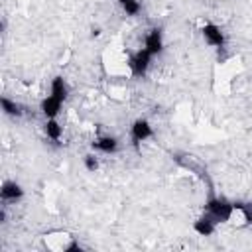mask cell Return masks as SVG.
I'll return each mask as SVG.
<instances>
[{
	"mask_svg": "<svg viewBox=\"0 0 252 252\" xmlns=\"http://www.w3.org/2000/svg\"><path fill=\"white\" fill-rule=\"evenodd\" d=\"M250 226H252V224H250Z\"/></svg>",
	"mask_w": 252,
	"mask_h": 252,
	"instance_id": "15",
	"label": "cell"
},
{
	"mask_svg": "<svg viewBox=\"0 0 252 252\" xmlns=\"http://www.w3.org/2000/svg\"><path fill=\"white\" fill-rule=\"evenodd\" d=\"M69 93H71V89H69V83H67L65 77L55 75L49 81V94H53V96H57L61 100H67L69 98Z\"/></svg>",
	"mask_w": 252,
	"mask_h": 252,
	"instance_id": "12",
	"label": "cell"
},
{
	"mask_svg": "<svg viewBox=\"0 0 252 252\" xmlns=\"http://www.w3.org/2000/svg\"><path fill=\"white\" fill-rule=\"evenodd\" d=\"M116 4L130 18H136L142 12V0H116Z\"/></svg>",
	"mask_w": 252,
	"mask_h": 252,
	"instance_id": "13",
	"label": "cell"
},
{
	"mask_svg": "<svg viewBox=\"0 0 252 252\" xmlns=\"http://www.w3.org/2000/svg\"><path fill=\"white\" fill-rule=\"evenodd\" d=\"M199 32H201V37H203V41L209 45V47H213V49H217V51H224L226 49V33H224V30L219 26V24H215V22H205L201 28H199Z\"/></svg>",
	"mask_w": 252,
	"mask_h": 252,
	"instance_id": "3",
	"label": "cell"
},
{
	"mask_svg": "<svg viewBox=\"0 0 252 252\" xmlns=\"http://www.w3.org/2000/svg\"><path fill=\"white\" fill-rule=\"evenodd\" d=\"M63 104H65V100H61L53 94H45L39 100V112L43 118H57L63 110Z\"/></svg>",
	"mask_w": 252,
	"mask_h": 252,
	"instance_id": "8",
	"label": "cell"
},
{
	"mask_svg": "<svg viewBox=\"0 0 252 252\" xmlns=\"http://www.w3.org/2000/svg\"><path fill=\"white\" fill-rule=\"evenodd\" d=\"M130 140H132V144L138 148V146H142L144 142H148V140H152L154 138V126H152V122L148 120V118H136L132 124H130Z\"/></svg>",
	"mask_w": 252,
	"mask_h": 252,
	"instance_id": "5",
	"label": "cell"
},
{
	"mask_svg": "<svg viewBox=\"0 0 252 252\" xmlns=\"http://www.w3.org/2000/svg\"><path fill=\"white\" fill-rule=\"evenodd\" d=\"M91 150L98 156H114L120 150V140L112 134H96L91 142Z\"/></svg>",
	"mask_w": 252,
	"mask_h": 252,
	"instance_id": "6",
	"label": "cell"
},
{
	"mask_svg": "<svg viewBox=\"0 0 252 252\" xmlns=\"http://www.w3.org/2000/svg\"><path fill=\"white\" fill-rule=\"evenodd\" d=\"M83 167L89 171V173H96L98 169H100V158H98V154L96 152H87L85 156H83Z\"/></svg>",
	"mask_w": 252,
	"mask_h": 252,
	"instance_id": "14",
	"label": "cell"
},
{
	"mask_svg": "<svg viewBox=\"0 0 252 252\" xmlns=\"http://www.w3.org/2000/svg\"><path fill=\"white\" fill-rule=\"evenodd\" d=\"M232 211H234V201L222 195H211L203 205V213L211 217L217 224H228L232 219Z\"/></svg>",
	"mask_w": 252,
	"mask_h": 252,
	"instance_id": "1",
	"label": "cell"
},
{
	"mask_svg": "<svg viewBox=\"0 0 252 252\" xmlns=\"http://www.w3.org/2000/svg\"><path fill=\"white\" fill-rule=\"evenodd\" d=\"M142 47H146L154 57L161 55L165 49V37H163V30L161 28H150L144 33V43Z\"/></svg>",
	"mask_w": 252,
	"mask_h": 252,
	"instance_id": "7",
	"label": "cell"
},
{
	"mask_svg": "<svg viewBox=\"0 0 252 252\" xmlns=\"http://www.w3.org/2000/svg\"><path fill=\"white\" fill-rule=\"evenodd\" d=\"M43 134L51 144H61L63 140V126L59 124L57 118H45L43 122Z\"/></svg>",
	"mask_w": 252,
	"mask_h": 252,
	"instance_id": "11",
	"label": "cell"
},
{
	"mask_svg": "<svg viewBox=\"0 0 252 252\" xmlns=\"http://www.w3.org/2000/svg\"><path fill=\"white\" fill-rule=\"evenodd\" d=\"M0 106H2L4 116H8V118H22V116L26 114V106H24L22 102H18V100L6 96V94L0 98Z\"/></svg>",
	"mask_w": 252,
	"mask_h": 252,
	"instance_id": "10",
	"label": "cell"
},
{
	"mask_svg": "<svg viewBox=\"0 0 252 252\" xmlns=\"http://www.w3.org/2000/svg\"><path fill=\"white\" fill-rule=\"evenodd\" d=\"M26 197V189L20 181L16 179H4L2 185H0V201L2 205H16L20 201H24Z\"/></svg>",
	"mask_w": 252,
	"mask_h": 252,
	"instance_id": "4",
	"label": "cell"
},
{
	"mask_svg": "<svg viewBox=\"0 0 252 252\" xmlns=\"http://www.w3.org/2000/svg\"><path fill=\"white\" fill-rule=\"evenodd\" d=\"M217 222L211 219V217H207L205 213L201 215V217H197L195 220H193V224H191V228H193V232L197 234V236H213L215 232H217Z\"/></svg>",
	"mask_w": 252,
	"mask_h": 252,
	"instance_id": "9",
	"label": "cell"
},
{
	"mask_svg": "<svg viewBox=\"0 0 252 252\" xmlns=\"http://www.w3.org/2000/svg\"><path fill=\"white\" fill-rule=\"evenodd\" d=\"M154 59H156V57H154L146 47H138V49L132 51V53L128 55V59H126V65H128L130 75H132L134 79H144V77L148 75V71H150Z\"/></svg>",
	"mask_w": 252,
	"mask_h": 252,
	"instance_id": "2",
	"label": "cell"
}]
</instances>
